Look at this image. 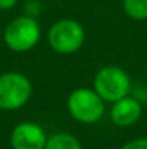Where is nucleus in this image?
Instances as JSON below:
<instances>
[{
	"instance_id": "obj_10",
	"label": "nucleus",
	"mask_w": 147,
	"mask_h": 149,
	"mask_svg": "<svg viewBox=\"0 0 147 149\" xmlns=\"http://www.w3.org/2000/svg\"><path fill=\"white\" fill-rule=\"evenodd\" d=\"M121 149H147V138H137L133 141H128L123 145Z\"/></svg>"
},
{
	"instance_id": "obj_2",
	"label": "nucleus",
	"mask_w": 147,
	"mask_h": 149,
	"mask_svg": "<svg viewBox=\"0 0 147 149\" xmlns=\"http://www.w3.org/2000/svg\"><path fill=\"white\" fill-rule=\"evenodd\" d=\"M105 103H115L131 91V78L118 65H105L94 77V87Z\"/></svg>"
},
{
	"instance_id": "obj_9",
	"label": "nucleus",
	"mask_w": 147,
	"mask_h": 149,
	"mask_svg": "<svg viewBox=\"0 0 147 149\" xmlns=\"http://www.w3.org/2000/svg\"><path fill=\"white\" fill-rule=\"evenodd\" d=\"M123 9L126 15L134 20L147 19V0H124Z\"/></svg>"
},
{
	"instance_id": "obj_3",
	"label": "nucleus",
	"mask_w": 147,
	"mask_h": 149,
	"mask_svg": "<svg viewBox=\"0 0 147 149\" xmlns=\"http://www.w3.org/2000/svg\"><path fill=\"white\" fill-rule=\"evenodd\" d=\"M4 44L14 52H28L41 41V26L32 16H19L4 29Z\"/></svg>"
},
{
	"instance_id": "obj_1",
	"label": "nucleus",
	"mask_w": 147,
	"mask_h": 149,
	"mask_svg": "<svg viewBox=\"0 0 147 149\" xmlns=\"http://www.w3.org/2000/svg\"><path fill=\"white\" fill-rule=\"evenodd\" d=\"M105 101L98 96L94 88L79 87L69 93L66 109L71 117L84 125H92L104 116Z\"/></svg>"
},
{
	"instance_id": "obj_8",
	"label": "nucleus",
	"mask_w": 147,
	"mask_h": 149,
	"mask_svg": "<svg viewBox=\"0 0 147 149\" xmlns=\"http://www.w3.org/2000/svg\"><path fill=\"white\" fill-rule=\"evenodd\" d=\"M45 149H82L79 141L66 132H59L49 136Z\"/></svg>"
},
{
	"instance_id": "obj_11",
	"label": "nucleus",
	"mask_w": 147,
	"mask_h": 149,
	"mask_svg": "<svg viewBox=\"0 0 147 149\" xmlns=\"http://www.w3.org/2000/svg\"><path fill=\"white\" fill-rule=\"evenodd\" d=\"M17 0H0V10H10L16 6Z\"/></svg>"
},
{
	"instance_id": "obj_6",
	"label": "nucleus",
	"mask_w": 147,
	"mask_h": 149,
	"mask_svg": "<svg viewBox=\"0 0 147 149\" xmlns=\"http://www.w3.org/2000/svg\"><path fill=\"white\" fill-rule=\"evenodd\" d=\"M48 141L43 127L33 122L16 125L10 133V146L13 149H45Z\"/></svg>"
},
{
	"instance_id": "obj_7",
	"label": "nucleus",
	"mask_w": 147,
	"mask_h": 149,
	"mask_svg": "<svg viewBox=\"0 0 147 149\" xmlns=\"http://www.w3.org/2000/svg\"><path fill=\"white\" fill-rule=\"evenodd\" d=\"M141 114H143L141 103L128 94L121 100L112 103L110 117L115 126L128 127V126H133L134 123H137L140 120Z\"/></svg>"
},
{
	"instance_id": "obj_4",
	"label": "nucleus",
	"mask_w": 147,
	"mask_h": 149,
	"mask_svg": "<svg viewBox=\"0 0 147 149\" xmlns=\"http://www.w3.org/2000/svg\"><path fill=\"white\" fill-rule=\"evenodd\" d=\"M84 41V28L74 19H61L55 22L48 32L49 47L61 55H69L81 49Z\"/></svg>"
},
{
	"instance_id": "obj_5",
	"label": "nucleus",
	"mask_w": 147,
	"mask_h": 149,
	"mask_svg": "<svg viewBox=\"0 0 147 149\" xmlns=\"http://www.w3.org/2000/svg\"><path fill=\"white\" fill-rule=\"evenodd\" d=\"M32 83L20 72H4L0 75V109L17 110L32 97Z\"/></svg>"
}]
</instances>
